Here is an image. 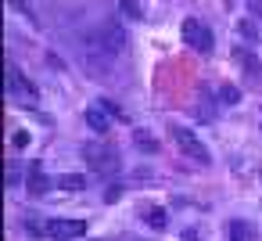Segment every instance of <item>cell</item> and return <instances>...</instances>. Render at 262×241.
<instances>
[{
  "label": "cell",
  "mask_w": 262,
  "mask_h": 241,
  "mask_svg": "<svg viewBox=\"0 0 262 241\" xmlns=\"http://www.w3.org/2000/svg\"><path fill=\"white\" fill-rule=\"evenodd\" d=\"M83 44L94 51V54H101V58H119L126 47H129V33H126V26L122 22H101V26H94V29H86L83 33Z\"/></svg>",
  "instance_id": "cell-1"
},
{
  "label": "cell",
  "mask_w": 262,
  "mask_h": 241,
  "mask_svg": "<svg viewBox=\"0 0 262 241\" xmlns=\"http://www.w3.org/2000/svg\"><path fill=\"white\" fill-rule=\"evenodd\" d=\"M83 162H86L94 173H101V176L122 169V158H119V151H115L108 140H90V144H83Z\"/></svg>",
  "instance_id": "cell-2"
},
{
  "label": "cell",
  "mask_w": 262,
  "mask_h": 241,
  "mask_svg": "<svg viewBox=\"0 0 262 241\" xmlns=\"http://www.w3.org/2000/svg\"><path fill=\"white\" fill-rule=\"evenodd\" d=\"M169 137L176 140V148L183 151V155H190L194 162H201V166H208L212 162V155H208V148L198 140V133L194 130H187V126H180V123H172L169 126Z\"/></svg>",
  "instance_id": "cell-3"
},
{
  "label": "cell",
  "mask_w": 262,
  "mask_h": 241,
  "mask_svg": "<svg viewBox=\"0 0 262 241\" xmlns=\"http://www.w3.org/2000/svg\"><path fill=\"white\" fill-rule=\"evenodd\" d=\"M180 33H183V44H187V47H194L198 54H212L215 40H212V29H208L201 18H187Z\"/></svg>",
  "instance_id": "cell-4"
},
{
  "label": "cell",
  "mask_w": 262,
  "mask_h": 241,
  "mask_svg": "<svg viewBox=\"0 0 262 241\" xmlns=\"http://www.w3.org/2000/svg\"><path fill=\"white\" fill-rule=\"evenodd\" d=\"M47 227H51L47 237H54V241H76V237L86 234V223H83V219H54V223H47Z\"/></svg>",
  "instance_id": "cell-5"
},
{
  "label": "cell",
  "mask_w": 262,
  "mask_h": 241,
  "mask_svg": "<svg viewBox=\"0 0 262 241\" xmlns=\"http://www.w3.org/2000/svg\"><path fill=\"white\" fill-rule=\"evenodd\" d=\"M51 187H54V180H51V176L43 173V166H40V162H36V166H29V176H26V191H29L33 198H43V194H47Z\"/></svg>",
  "instance_id": "cell-6"
},
{
  "label": "cell",
  "mask_w": 262,
  "mask_h": 241,
  "mask_svg": "<svg viewBox=\"0 0 262 241\" xmlns=\"http://www.w3.org/2000/svg\"><path fill=\"white\" fill-rule=\"evenodd\" d=\"M226 234H230V241H258V230L248 219H230L226 223Z\"/></svg>",
  "instance_id": "cell-7"
},
{
  "label": "cell",
  "mask_w": 262,
  "mask_h": 241,
  "mask_svg": "<svg viewBox=\"0 0 262 241\" xmlns=\"http://www.w3.org/2000/svg\"><path fill=\"white\" fill-rule=\"evenodd\" d=\"M8 90H11V94H22V90H26L29 97H36V87H33V83L15 69V65H8Z\"/></svg>",
  "instance_id": "cell-8"
},
{
  "label": "cell",
  "mask_w": 262,
  "mask_h": 241,
  "mask_svg": "<svg viewBox=\"0 0 262 241\" xmlns=\"http://www.w3.org/2000/svg\"><path fill=\"white\" fill-rule=\"evenodd\" d=\"M233 58H237V65L248 72V76H258L262 72V65H258V58L248 51V47H233Z\"/></svg>",
  "instance_id": "cell-9"
},
{
  "label": "cell",
  "mask_w": 262,
  "mask_h": 241,
  "mask_svg": "<svg viewBox=\"0 0 262 241\" xmlns=\"http://www.w3.org/2000/svg\"><path fill=\"white\" fill-rule=\"evenodd\" d=\"M83 115H86V126H90L94 133H104V130L112 126V119L104 115V108H101V105H94V108H86Z\"/></svg>",
  "instance_id": "cell-10"
},
{
  "label": "cell",
  "mask_w": 262,
  "mask_h": 241,
  "mask_svg": "<svg viewBox=\"0 0 262 241\" xmlns=\"http://www.w3.org/2000/svg\"><path fill=\"white\" fill-rule=\"evenodd\" d=\"M144 223L155 227V230H165V227H169V212H165L162 205H147V209H144Z\"/></svg>",
  "instance_id": "cell-11"
},
{
  "label": "cell",
  "mask_w": 262,
  "mask_h": 241,
  "mask_svg": "<svg viewBox=\"0 0 262 241\" xmlns=\"http://www.w3.org/2000/svg\"><path fill=\"white\" fill-rule=\"evenodd\" d=\"M58 187H65V191H83V187H86V176L65 173V176H58Z\"/></svg>",
  "instance_id": "cell-12"
},
{
  "label": "cell",
  "mask_w": 262,
  "mask_h": 241,
  "mask_svg": "<svg viewBox=\"0 0 262 241\" xmlns=\"http://www.w3.org/2000/svg\"><path fill=\"white\" fill-rule=\"evenodd\" d=\"M133 140H137V148H144V151H151V155L162 148V144H158V140H155L147 130H137V133H133Z\"/></svg>",
  "instance_id": "cell-13"
},
{
  "label": "cell",
  "mask_w": 262,
  "mask_h": 241,
  "mask_svg": "<svg viewBox=\"0 0 262 241\" xmlns=\"http://www.w3.org/2000/svg\"><path fill=\"white\" fill-rule=\"evenodd\" d=\"M219 101H223V105H237V101H241V90H237L233 83H223V87H219Z\"/></svg>",
  "instance_id": "cell-14"
},
{
  "label": "cell",
  "mask_w": 262,
  "mask_h": 241,
  "mask_svg": "<svg viewBox=\"0 0 262 241\" xmlns=\"http://www.w3.org/2000/svg\"><path fill=\"white\" fill-rule=\"evenodd\" d=\"M237 33H241L244 40H255V44H258V26H255V22H248V18L237 22Z\"/></svg>",
  "instance_id": "cell-15"
},
{
  "label": "cell",
  "mask_w": 262,
  "mask_h": 241,
  "mask_svg": "<svg viewBox=\"0 0 262 241\" xmlns=\"http://www.w3.org/2000/svg\"><path fill=\"white\" fill-rule=\"evenodd\" d=\"M119 8H122V15H126V18H144V8L137 4V0H122Z\"/></svg>",
  "instance_id": "cell-16"
},
{
  "label": "cell",
  "mask_w": 262,
  "mask_h": 241,
  "mask_svg": "<svg viewBox=\"0 0 262 241\" xmlns=\"http://www.w3.org/2000/svg\"><path fill=\"white\" fill-rule=\"evenodd\" d=\"M97 105H101V108H104V112H112V115H115V119H126V112H122V108H119V105H112V101H108V97H104V101H97Z\"/></svg>",
  "instance_id": "cell-17"
},
{
  "label": "cell",
  "mask_w": 262,
  "mask_h": 241,
  "mask_svg": "<svg viewBox=\"0 0 262 241\" xmlns=\"http://www.w3.org/2000/svg\"><path fill=\"white\" fill-rule=\"evenodd\" d=\"M29 140H33V137H29L26 130H18V133L11 137V144H15V148H29Z\"/></svg>",
  "instance_id": "cell-18"
},
{
  "label": "cell",
  "mask_w": 262,
  "mask_h": 241,
  "mask_svg": "<svg viewBox=\"0 0 262 241\" xmlns=\"http://www.w3.org/2000/svg\"><path fill=\"white\" fill-rule=\"evenodd\" d=\"M119 194H122V187H108V191H104V202L112 205V202H119Z\"/></svg>",
  "instance_id": "cell-19"
},
{
  "label": "cell",
  "mask_w": 262,
  "mask_h": 241,
  "mask_svg": "<svg viewBox=\"0 0 262 241\" xmlns=\"http://www.w3.org/2000/svg\"><path fill=\"white\" fill-rule=\"evenodd\" d=\"M183 241H201V234L198 230H183Z\"/></svg>",
  "instance_id": "cell-20"
},
{
  "label": "cell",
  "mask_w": 262,
  "mask_h": 241,
  "mask_svg": "<svg viewBox=\"0 0 262 241\" xmlns=\"http://www.w3.org/2000/svg\"><path fill=\"white\" fill-rule=\"evenodd\" d=\"M258 180H262V169H258Z\"/></svg>",
  "instance_id": "cell-21"
}]
</instances>
